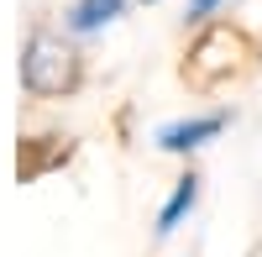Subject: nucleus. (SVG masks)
I'll list each match as a JSON object with an SVG mask.
<instances>
[{
  "mask_svg": "<svg viewBox=\"0 0 262 257\" xmlns=\"http://www.w3.org/2000/svg\"><path fill=\"white\" fill-rule=\"evenodd\" d=\"M21 84H27V95H42V100H53V95H69L74 84H79V58L74 48L63 37L53 32H37L27 42V53H21Z\"/></svg>",
  "mask_w": 262,
  "mask_h": 257,
  "instance_id": "f257e3e1",
  "label": "nucleus"
},
{
  "mask_svg": "<svg viewBox=\"0 0 262 257\" xmlns=\"http://www.w3.org/2000/svg\"><path fill=\"white\" fill-rule=\"evenodd\" d=\"M226 132V116H194V121H173L158 132V147L163 153H194V147H205L210 137Z\"/></svg>",
  "mask_w": 262,
  "mask_h": 257,
  "instance_id": "f03ea898",
  "label": "nucleus"
},
{
  "mask_svg": "<svg viewBox=\"0 0 262 257\" xmlns=\"http://www.w3.org/2000/svg\"><path fill=\"white\" fill-rule=\"evenodd\" d=\"M194 200H200V179L189 174V179H179L173 200H168V205L158 210V237H168V231H173V226H179V221L189 216V210H194Z\"/></svg>",
  "mask_w": 262,
  "mask_h": 257,
  "instance_id": "7ed1b4c3",
  "label": "nucleus"
},
{
  "mask_svg": "<svg viewBox=\"0 0 262 257\" xmlns=\"http://www.w3.org/2000/svg\"><path fill=\"white\" fill-rule=\"evenodd\" d=\"M121 6L126 0H79V6L69 11V27L74 32H95V27H105V21L121 16Z\"/></svg>",
  "mask_w": 262,
  "mask_h": 257,
  "instance_id": "20e7f679",
  "label": "nucleus"
},
{
  "mask_svg": "<svg viewBox=\"0 0 262 257\" xmlns=\"http://www.w3.org/2000/svg\"><path fill=\"white\" fill-rule=\"evenodd\" d=\"M215 6H221V0H194V6H189V16H194V21H200V16H210Z\"/></svg>",
  "mask_w": 262,
  "mask_h": 257,
  "instance_id": "39448f33",
  "label": "nucleus"
}]
</instances>
